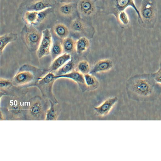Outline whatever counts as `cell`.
Returning a JSON list of instances; mask_svg holds the SVG:
<instances>
[{
	"label": "cell",
	"instance_id": "obj_24",
	"mask_svg": "<svg viewBox=\"0 0 161 161\" xmlns=\"http://www.w3.org/2000/svg\"><path fill=\"white\" fill-rule=\"evenodd\" d=\"M90 70V64L86 60L80 61L77 65L76 70L83 75L89 73Z\"/></svg>",
	"mask_w": 161,
	"mask_h": 161
},
{
	"label": "cell",
	"instance_id": "obj_5",
	"mask_svg": "<svg viewBox=\"0 0 161 161\" xmlns=\"http://www.w3.org/2000/svg\"><path fill=\"white\" fill-rule=\"evenodd\" d=\"M104 3V12L113 15L116 19L120 12L125 10L129 7L133 8L139 19L140 18L139 10L136 6L134 0H105Z\"/></svg>",
	"mask_w": 161,
	"mask_h": 161
},
{
	"label": "cell",
	"instance_id": "obj_20",
	"mask_svg": "<svg viewBox=\"0 0 161 161\" xmlns=\"http://www.w3.org/2000/svg\"><path fill=\"white\" fill-rule=\"evenodd\" d=\"M85 86L90 89H94L98 86L99 82L92 75L89 73L84 75Z\"/></svg>",
	"mask_w": 161,
	"mask_h": 161
},
{
	"label": "cell",
	"instance_id": "obj_21",
	"mask_svg": "<svg viewBox=\"0 0 161 161\" xmlns=\"http://www.w3.org/2000/svg\"><path fill=\"white\" fill-rule=\"evenodd\" d=\"M54 13L53 8H50L38 12L36 25H38L46 20Z\"/></svg>",
	"mask_w": 161,
	"mask_h": 161
},
{
	"label": "cell",
	"instance_id": "obj_16",
	"mask_svg": "<svg viewBox=\"0 0 161 161\" xmlns=\"http://www.w3.org/2000/svg\"><path fill=\"white\" fill-rule=\"evenodd\" d=\"M89 41L86 37L83 36L78 39L75 43V50L78 54L86 51L89 46Z\"/></svg>",
	"mask_w": 161,
	"mask_h": 161
},
{
	"label": "cell",
	"instance_id": "obj_3",
	"mask_svg": "<svg viewBox=\"0 0 161 161\" xmlns=\"http://www.w3.org/2000/svg\"><path fill=\"white\" fill-rule=\"evenodd\" d=\"M140 18L139 23L146 29L154 28L157 20V9L155 0H142L139 9Z\"/></svg>",
	"mask_w": 161,
	"mask_h": 161
},
{
	"label": "cell",
	"instance_id": "obj_2",
	"mask_svg": "<svg viewBox=\"0 0 161 161\" xmlns=\"http://www.w3.org/2000/svg\"><path fill=\"white\" fill-rule=\"evenodd\" d=\"M46 71L28 64L22 65L11 80L13 85L22 86L35 84L38 79L44 75Z\"/></svg>",
	"mask_w": 161,
	"mask_h": 161
},
{
	"label": "cell",
	"instance_id": "obj_29",
	"mask_svg": "<svg viewBox=\"0 0 161 161\" xmlns=\"http://www.w3.org/2000/svg\"><path fill=\"white\" fill-rule=\"evenodd\" d=\"M160 67H161V59H160Z\"/></svg>",
	"mask_w": 161,
	"mask_h": 161
},
{
	"label": "cell",
	"instance_id": "obj_8",
	"mask_svg": "<svg viewBox=\"0 0 161 161\" xmlns=\"http://www.w3.org/2000/svg\"><path fill=\"white\" fill-rule=\"evenodd\" d=\"M118 100L116 97L107 98L99 106L94 108V111L97 115L100 116H104L108 114Z\"/></svg>",
	"mask_w": 161,
	"mask_h": 161
},
{
	"label": "cell",
	"instance_id": "obj_14",
	"mask_svg": "<svg viewBox=\"0 0 161 161\" xmlns=\"http://www.w3.org/2000/svg\"><path fill=\"white\" fill-rule=\"evenodd\" d=\"M18 38L16 33H9L4 34L0 36V52L2 55L5 48L9 43L16 41Z\"/></svg>",
	"mask_w": 161,
	"mask_h": 161
},
{
	"label": "cell",
	"instance_id": "obj_27",
	"mask_svg": "<svg viewBox=\"0 0 161 161\" xmlns=\"http://www.w3.org/2000/svg\"><path fill=\"white\" fill-rule=\"evenodd\" d=\"M151 74L155 81L161 85V67L157 71Z\"/></svg>",
	"mask_w": 161,
	"mask_h": 161
},
{
	"label": "cell",
	"instance_id": "obj_7",
	"mask_svg": "<svg viewBox=\"0 0 161 161\" xmlns=\"http://www.w3.org/2000/svg\"><path fill=\"white\" fill-rule=\"evenodd\" d=\"M42 37L36 51L38 58H41L50 54L53 41L50 29L46 28L42 31Z\"/></svg>",
	"mask_w": 161,
	"mask_h": 161
},
{
	"label": "cell",
	"instance_id": "obj_12",
	"mask_svg": "<svg viewBox=\"0 0 161 161\" xmlns=\"http://www.w3.org/2000/svg\"><path fill=\"white\" fill-rule=\"evenodd\" d=\"M54 77L56 79L64 78L70 79L77 83L79 85H85L84 75L78 71H72L71 72L64 75L55 76Z\"/></svg>",
	"mask_w": 161,
	"mask_h": 161
},
{
	"label": "cell",
	"instance_id": "obj_22",
	"mask_svg": "<svg viewBox=\"0 0 161 161\" xmlns=\"http://www.w3.org/2000/svg\"><path fill=\"white\" fill-rule=\"evenodd\" d=\"M71 31L75 32L83 31L85 29V25L83 20L77 18L73 19L70 25Z\"/></svg>",
	"mask_w": 161,
	"mask_h": 161
},
{
	"label": "cell",
	"instance_id": "obj_9",
	"mask_svg": "<svg viewBox=\"0 0 161 161\" xmlns=\"http://www.w3.org/2000/svg\"><path fill=\"white\" fill-rule=\"evenodd\" d=\"M76 7L79 12L82 14L90 16L96 10V6L92 0H80Z\"/></svg>",
	"mask_w": 161,
	"mask_h": 161
},
{
	"label": "cell",
	"instance_id": "obj_11",
	"mask_svg": "<svg viewBox=\"0 0 161 161\" xmlns=\"http://www.w3.org/2000/svg\"><path fill=\"white\" fill-rule=\"evenodd\" d=\"M72 58L70 53H63L53 60L48 71L54 73Z\"/></svg>",
	"mask_w": 161,
	"mask_h": 161
},
{
	"label": "cell",
	"instance_id": "obj_6",
	"mask_svg": "<svg viewBox=\"0 0 161 161\" xmlns=\"http://www.w3.org/2000/svg\"><path fill=\"white\" fill-rule=\"evenodd\" d=\"M57 3L56 0H24L20 5L18 10L23 14L27 11H40L53 8Z\"/></svg>",
	"mask_w": 161,
	"mask_h": 161
},
{
	"label": "cell",
	"instance_id": "obj_15",
	"mask_svg": "<svg viewBox=\"0 0 161 161\" xmlns=\"http://www.w3.org/2000/svg\"><path fill=\"white\" fill-rule=\"evenodd\" d=\"M53 30L56 36L62 40L68 37L69 34V31L68 27L62 23H58L54 25Z\"/></svg>",
	"mask_w": 161,
	"mask_h": 161
},
{
	"label": "cell",
	"instance_id": "obj_13",
	"mask_svg": "<svg viewBox=\"0 0 161 161\" xmlns=\"http://www.w3.org/2000/svg\"><path fill=\"white\" fill-rule=\"evenodd\" d=\"M58 12L62 16L69 17L73 14L75 8L74 3H59Z\"/></svg>",
	"mask_w": 161,
	"mask_h": 161
},
{
	"label": "cell",
	"instance_id": "obj_19",
	"mask_svg": "<svg viewBox=\"0 0 161 161\" xmlns=\"http://www.w3.org/2000/svg\"><path fill=\"white\" fill-rule=\"evenodd\" d=\"M74 65L72 58L53 73L55 76H59L67 74L73 71Z\"/></svg>",
	"mask_w": 161,
	"mask_h": 161
},
{
	"label": "cell",
	"instance_id": "obj_25",
	"mask_svg": "<svg viewBox=\"0 0 161 161\" xmlns=\"http://www.w3.org/2000/svg\"><path fill=\"white\" fill-rule=\"evenodd\" d=\"M117 19L122 25H128L130 22L128 15L125 10L122 11L119 13Z\"/></svg>",
	"mask_w": 161,
	"mask_h": 161
},
{
	"label": "cell",
	"instance_id": "obj_26",
	"mask_svg": "<svg viewBox=\"0 0 161 161\" xmlns=\"http://www.w3.org/2000/svg\"><path fill=\"white\" fill-rule=\"evenodd\" d=\"M0 88L4 89L8 88L13 85L12 80L1 77L0 79Z\"/></svg>",
	"mask_w": 161,
	"mask_h": 161
},
{
	"label": "cell",
	"instance_id": "obj_17",
	"mask_svg": "<svg viewBox=\"0 0 161 161\" xmlns=\"http://www.w3.org/2000/svg\"><path fill=\"white\" fill-rule=\"evenodd\" d=\"M64 51L62 42L59 40L53 42L50 54L53 60L63 54Z\"/></svg>",
	"mask_w": 161,
	"mask_h": 161
},
{
	"label": "cell",
	"instance_id": "obj_28",
	"mask_svg": "<svg viewBox=\"0 0 161 161\" xmlns=\"http://www.w3.org/2000/svg\"><path fill=\"white\" fill-rule=\"evenodd\" d=\"M58 3H74L75 0H56Z\"/></svg>",
	"mask_w": 161,
	"mask_h": 161
},
{
	"label": "cell",
	"instance_id": "obj_18",
	"mask_svg": "<svg viewBox=\"0 0 161 161\" xmlns=\"http://www.w3.org/2000/svg\"><path fill=\"white\" fill-rule=\"evenodd\" d=\"M38 11H27L23 14V18L26 24L34 26L36 25Z\"/></svg>",
	"mask_w": 161,
	"mask_h": 161
},
{
	"label": "cell",
	"instance_id": "obj_23",
	"mask_svg": "<svg viewBox=\"0 0 161 161\" xmlns=\"http://www.w3.org/2000/svg\"><path fill=\"white\" fill-rule=\"evenodd\" d=\"M75 43L73 38L67 37L62 40V45L64 53H70L75 49Z\"/></svg>",
	"mask_w": 161,
	"mask_h": 161
},
{
	"label": "cell",
	"instance_id": "obj_4",
	"mask_svg": "<svg viewBox=\"0 0 161 161\" xmlns=\"http://www.w3.org/2000/svg\"><path fill=\"white\" fill-rule=\"evenodd\" d=\"M42 32L34 26L25 25L20 32L22 42L30 52L37 50L42 37Z\"/></svg>",
	"mask_w": 161,
	"mask_h": 161
},
{
	"label": "cell",
	"instance_id": "obj_10",
	"mask_svg": "<svg viewBox=\"0 0 161 161\" xmlns=\"http://www.w3.org/2000/svg\"><path fill=\"white\" fill-rule=\"evenodd\" d=\"M113 65V61L110 59L101 60L94 65L89 73L92 75L108 71L112 68Z\"/></svg>",
	"mask_w": 161,
	"mask_h": 161
},
{
	"label": "cell",
	"instance_id": "obj_1",
	"mask_svg": "<svg viewBox=\"0 0 161 161\" xmlns=\"http://www.w3.org/2000/svg\"><path fill=\"white\" fill-rule=\"evenodd\" d=\"M154 80L151 74H137L127 81L126 88L128 94L132 98L146 100L159 95L161 87Z\"/></svg>",
	"mask_w": 161,
	"mask_h": 161
}]
</instances>
